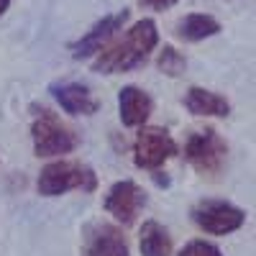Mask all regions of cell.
<instances>
[{
    "instance_id": "6da1fadb",
    "label": "cell",
    "mask_w": 256,
    "mask_h": 256,
    "mask_svg": "<svg viewBox=\"0 0 256 256\" xmlns=\"http://www.w3.org/2000/svg\"><path fill=\"white\" fill-rule=\"evenodd\" d=\"M159 44V28L152 18H141L128 28V34L118 41H108L95 56L92 70L100 74H118V72H131L146 59Z\"/></svg>"
},
{
    "instance_id": "7a4b0ae2",
    "label": "cell",
    "mask_w": 256,
    "mask_h": 256,
    "mask_svg": "<svg viewBox=\"0 0 256 256\" xmlns=\"http://www.w3.org/2000/svg\"><path fill=\"white\" fill-rule=\"evenodd\" d=\"M34 113H36V118L31 123V141H34L36 156H41V159L64 156V154H72L80 146V136L67 123H62V118L54 110L34 108Z\"/></svg>"
},
{
    "instance_id": "3957f363",
    "label": "cell",
    "mask_w": 256,
    "mask_h": 256,
    "mask_svg": "<svg viewBox=\"0 0 256 256\" xmlns=\"http://www.w3.org/2000/svg\"><path fill=\"white\" fill-rule=\"evenodd\" d=\"M95 187H98V174L92 169L88 164L70 162V159H59V162L46 164L36 180V190L44 198H59L72 190L92 192Z\"/></svg>"
},
{
    "instance_id": "277c9868",
    "label": "cell",
    "mask_w": 256,
    "mask_h": 256,
    "mask_svg": "<svg viewBox=\"0 0 256 256\" xmlns=\"http://www.w3.org/2000/svg\"><path fill=\"white\" fill-rule=\"evenodd\" d=\"M184 159L205 177H216L226 166L228 144L220 138L216 128H200L192 131L184 141Z\"/></svg>"
},
{
    "instance_id": "5b68a950",
    "label": "cell",
    "mask_w": 256,
    "mask_h": 256,
    "mask_svg": "<svg viewBox=\"0 0 256 256\" xmlns=\"http://www.w3.org/2000/svg\"><path fill=\"white\" fill-rule=\"evenodd\" d=\"M192 220L210 236H228L246 223V212L226 200H202L192 208Z\"/></svg>"
},
{
    "instance_id": "8992f818",
    "label": "cell",
    "mask_w": 256,
    "mask_h": 256,
    "mask_svg": "<svg viewBox=\"0 0 256 256\" xmlns=\"http://www.w3.org/2000/svg\"><path fill=\"white\" fill-rule=\"evenodd\" d=\"M180 152L177 141L166 128L159 126H146L138 131L134 141V162L141 169H159L164 162H169Z\"/></svg>"
},
{
    "instance_id": "52a82bcc",
    "label": "cell",
    "mask_w": 256,
    "mask_h": 256,
    "mask_svg": "<svg viewBox=\"0 0 256 256\" xmlns=\"http://www.w3.org/2000/svg\"><path fill=\"white\" fill-rule=\"evenodd\" d=\"M144 205H146V192L134 180L116 182L108 190V195H105V210L123 226H131Z\"/></svg>"
},
{
    "instance_id": "ba28073f",
    "label": "cell",
    "mask_w": 256,
    "mask_h": 256,
    "mask_svg": "<svg viewBox=\"0 0 256 256\" xmlns=\"http://www.w3.org/2000/svg\"><path fill=\"white\" fill-rule=\"evenodd\" d=\"M128 10H118V13H110V16H105V18H100L98 24L84 34L82 38H77L74 44L70 46L72 49V56L74 59H90V56H95L108 41H113V36L123 28V24L128 20Z\"/></svg>"
},
{
    "instance_id": "9c48e42d",
    "label": "cell",
    "mask_w": 256,
    "mask_h": 256,
    "mask_svg": "<svg viewBox=\"0 0 256 256\" xmlns=\"http://www.w3.org/2000/svg\"><path fill=\"white\" fill-rule=\"evenodd\" d=\"M82 256H131L123 230L110 223H95L84 230Z\"/></svg>"
},
{
    "instance_id": "30bf717a",
    "label": "cell",
    "mask_w": 256,
    "mask_h": 256,
    "mask_svg": "<svg viewBox=\"0 0 256 256\" xmlns=\"http://www.w3.org/2000/svg\"><path fill=\"white\" fill-rule=\"evenodd\" d=\"M49 92L62 105V110L70 116H92L100 108V102L90 92V88H84L80 82H54Z\"/></svg>"
},
{
    "instance_id": "8fae6325",
    "label": "cell",
    "mask_w": 256,
    "mask_h": 256,
    "mask_svg": "<svg viewBox=\"0 0 256 256\" xmlns=\"http://www.w3.org/2000/svg\"><path fill=\"white\" fill-rule=\"evenodd\" d=\"M118 113H120L123 126H128V128L144 126L148 120V116L154 113V100L146 90L136 88V84H126L118 92Z\"/></svg>"
},
{
    "instance_id": "7c38bea8",
    "label": "cell",
    "mask_w": 256,
    "mask_h": 256,
    "mask_svg": "<svg viewBox=\"0 0 256 256\" xmlns=\"http://www.w3.org/2000/svg\"><path fill=\"white\" fill-rule=\"evenodd\" d=\"M184 108L192 116H200V118H223L230 113V102L205 88H190L184 95Z\"/></svg>"
},
{
    "instance_id": "4fadbf2b",
    "label": "cell",
    "mask_w": 256,
    "mask_h": 256,
    "mask_svg": "<svg viewBox=\"0 0 256 256\" xmlns=\"http://www.w3.org/2000/svg\"><path fill=\"white\" fill-rule=\"evenodd\" d=\"M216 34H220V24H218V18H212L208 13H190L177 24V36L182 41H192V44L210 38Z\"/></svg>"
},
{
    "instance_id": "5bb4252c",
    "label": "cell",
    "mask_w": 256,
    "mask_h": 256,
    "mask_svg": "<svg viewBox=\"0 0 256 256\" xmlns=\"http://www.w3.org/2000/svg\"><path fill=\"white\" fill-rule=\"evenodd\" d=\"M138 248H141V256H172V236H169V230L162 223L146 220L141 228Z\"/></svg>"
},
{
    "instance_id": "9a60e30c",
    "label": "cell",
    "mask_w": 256,
    "mask_h": 256,
    "mask_svg": "<svg viewBox=\"0 0 256 256\" xmlns=\"http://www.w3.org/2000/svg\"><path fill=\"white\" fill-rule=\"evenodd\" d=\"M156 67H159V72L166 74V77H180V74L184 72V67H187V59H184L174 46L166 44V46L159 52V56H156Z\"/></svg>"
},
{
    "instance_id": "2e32d148",
    "label": "cell",
    "mask_w": 256,
    "mask_h": 256,
    "mask_svg": "<svg viewBox=\"0 0 256 256\" xmlns=\"http://www.w3.org/2000/svg\"><path fill=\"white\" fill-rule=\"evenodd\" d=\"M180 256H223V251L210 241H190L180 251Z\"/></svg>"
},
{
    "instance_id": "e0dca14e",
    "label": "cell",
    "mask_w": 256,
    "mask_h": 256,
    "mask_svg": "<svg viewBox=\"0 0 256 256\" xmlns=\"http://www.w3.org/2000/svg\"><path fill=\"white\" fill-rule=\"evenodd\" d=\"M138 6L152 8V10H166V8H174L177 0H138Z\"/></svg>"
},
{
    "instance_id": "ac0fdd59",
    "label": "cell",
    "mask_w": 256,
    "mask_h": 256,
    "mask_svg": "<svg viewBox=\"0 0 256 256\" xmlns=\"http://www.w3.org/2000/svg\"><path fill=\"white\" fill-rule=\"evenodd\" d=\"M8 6H10V0H0V16L8 10Z\"/></svg>"
}]
</instances>
